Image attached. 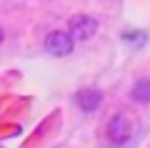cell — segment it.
I'll return each mask as SVG.
<instances>
[{"label": "cell", "instance_id": "5", "mask_svg": "<svg viewBox=\"0 0 150 148\" xmlns=\"http://www.w3.org/2000/svg\"><path fill=\"white\" fill-rule=\"evenodd\" d=\"M130 98H133L135 103H150V78L135 80L133 90H130Z\"/></svg>", "mask_w": 150, "mask_h": 148}, {"label": "cell", "instance_id": "4", "mask_svg": "<svg viewBox=\"0 0 150 148\" xmlns=\"http://www.w3.org/2000/svg\"><path fill=\"white\" fill-rule=\"evenodd\" d=\"M75 103H78V108H80V111L93 113V111H98V108H100V103H103V93H100L98 88L78 90V93H75Z\"/></svg>", "mask_w": 150, "mask_h": 148}, {"label": "cell", "instance_id": "6", "mask_svg": "<svg viewBox=\"0 0 150 148\" xmlns=\"http://www.w3.org/2000/svg\"><path fill=\"white\" fill-rule=\"evenodd\" d=\"M3 38H5V35H3V30H0V43H3Z\"/></svg>", "mask_w": 150, "mask_h": 148}, {"label": "cell", "instance_id": "3", "mask_svg": "<svg viewBox=\"0 0 150 148\" xmlns=\"http://www.w3.org/2000/svg\"><path fill=\"white\" fill-rule=\"evenodd\" d=\"M68 33L75 38V40H90V38L98 33V20L90 18V15H75V18H70Z\"/></svg>", "mask_w": 150, "mask_h": 148}, {"label": "cell", "instance_id": "1", "mask_svg": "<svg viewBox=\"0 0 150 148\" xmlns=\"http://www.w3.org/2000/svg\"><path fill=\"white\" fill-rule=\"evenodd\" d=\"M73 48H75V38L70 35V33H65V30H53V33H48V38H45V53L55 55V58L70 55Z\"/></svg>", "mask_w": 150, "mask_h": 148}, {"label": "cell", "instance_id": "2", "mask_svg": "<svg viewBox=\"0 0 150 148\" xmlns=\"http://www.w3.org/2000/svg\"><path fill=\"white\" fill-rule=\"evenodd\" d=\"M133 136V123H130L128 113H115L108 121V138L112 146H123L128 138Z\"/></svg>", "mask_w": 150, "mask_h": 148}]
</instances>
